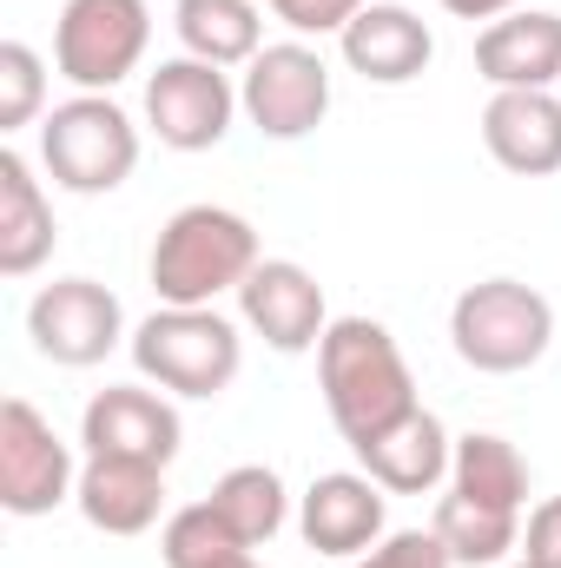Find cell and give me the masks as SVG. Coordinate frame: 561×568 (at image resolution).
<instances>
[{
  "label": "cell",
  "instance_id": "cell-20",
  "mask_svg": "<svg viewBox=\"0 0 561 568\" xmlns=\"http://www.w3.org/2000/svg\"><path fill=\"white\" fill-rule=\"evenodd\" d=\"M172 33L192 60L212 67H252L265 53V7L258 0H178Z\"/></svg>",
  "mask_w": 561,
  "mask_h": 568
},
{
  "label": "cell",
  "instance_id": "cell-22",
  "mask_svg": "<svg viewBox=\"0 0 561 568\" xmlns=\"http://www.w3.org/2000/svg\"><path fill=\"white\" fill-rule=\"evenodd\" d=\"M429 529L442 536V549H449L456 568H496L522 549V516H516V509H489V503L456 496V489L436 503Z\"/></svg>",
  "mask_w": 561,
  "mask_h": 568
},
{
  "label": "cell",
  "instance_id": "cell-16",
  "mask_svg": "<svg viewBox=\"0 0 561 568\" xmlns=\"http://www.w3.org/2000/svg\"><path fill=\"white\" fill-rule=\"evenodd\" d=\"M482 145L516 179L561 172V93H536V87L489 93V106H482Z\"/></svg>",
  "mask_w": 561,
  "mask_h": 568
},
{
  "label": "cell",
  "instance_id": "cell-26",
  "mask_svg": "<svg viewBox=\"0 0 561 568\" xmlns=\"http://www.w3.org/2000/svg\"><path fill=\"white\" fill-rule=\"evenodd\" d=\"M357 568H456V562H449V549H442L436 529H397L370 556H357Z\"/></svg>",
  "mask_w": 561,
  "mask_h": 568
},
{
  "label": "cell",
  "instance_id": "cell-21",
  "mask_svg": "<svg viewBox=\"0 0 561 568\" xmlns=\"http://www.w3.org/2000/svg\"><path fill=\"white\" fill-rule=\"evenodd\" d=\"M449 489H456V496H476V503H489V509H516V516H522V503H529V463H522V449H516L509 436L469 429V436H456Z\"/></svg>",
  "mask_w": 561,
  "mask_h": 568
},
{
  "label": "cell",
  "instance_id": "cell-15",
  "mask_svg": "<svg viewBox=\"0 0 561 568\" xmlns=\"http://www.w3.org/2000/svg\"><path fill=\"white\" fill-rule=\"evenodd\" d=\"M476 73L496 87V93H516V87H536V93H555L561 80V13L549 7H516L502 20H489L476 33Z\"/></svg>",
  "mask_w": 561,
  "mask_h": 568
},
{
  "label": "cell",
  "instance_id": "cell-8",
  "mask_svg": "<svg viewBox=\"0 0 561 568\" xmlns=\"http://www.w3.org/2000/svg\"><path fill=\"white\" fill-rule=\"evenodd\" d=\"M27 337L47 364L60 371H93L120 351L126 337V311L100 278H53L33 291L27 304Z\"/></svg>",
  "mask_w": 561,
  "mask_h": 568
},
{
  "label": "cell",
  "instance_id": "cell-18",
  "mask_svg": "<svg viewBox=\"0 0 561 568\" xmlns=\"http://www.w3.org/2000/svg\"><path fill=\"white\" fill-rule=\"evenodd\" d=\"M449 456H456V436L442 429L436 410H410L404 424H390L384 436L357 443V463L370 483H384L390 496H429L436 483H449Z\"/></svg>",
  "mask_w": 561,
  "mask_h": 568
},
{
  "label": "cell",
  "instance_id": "cell-28",
  "mask_svg": "<svg viewBox=\"0 0 561 568\" xmlns=\"http://www.w3.org/2000/svg\"><path fill=\"white\" fill-rule=\"evenodd\" d=\"M522 562L536 568H561V496L529 509V529H522Z\"/></svg>",
  "mask_w": 561,
  "mask_h": 568
},
{
  "label": "cell",
  "instance_id": "cell-30",
  "mask_svg": "<svg viewBox=\"0 0 561 568\" xmlns=\"http://www.w3.org/2000/svg\"><path fill=\"white\" fill-rule=\"evenodd\" d=\"M509 568H536V562H509Z\"/></svg>",
  "mask_w": 561,
  "mask_h": 568
},
{
  "label": "cell",
  "instance_id": "cell-9",
  "mask_svg": "<svg viewBox=\"0 0 561 568\" xmlns=\"http://www.w3.org/2000/svg\"><path fill=\"white\" fill-rule=\"evenodd\" d=\"M73 489H80L73 443H60V429L27 397H7L0 404V509L7 516H53L60 503H73Z\"/></svg>",
  "mask_w": 561,
  "mask_h": 568
},
{
  "label": "cell",
  "instance_id": "cell-29",
  "mask_svg": "<svg viewBox=\"0 0 561 568\" xmlns=\"http://www.w3.org/2000/svg\"><path fill=\"white\" fill-rule=\"evenodd\" d=\"M442 13H456V20H502V13H516L522 0H436Z\"/></svg>",
  "mask_w": 561,
  "mask_h": 568
},
{
  "label": "cell",
  "instance_id": "cell-5",
  "mask_svg": "<svg viewBox=\"0 0 561 568\" xmlns=\"http://www.w3.org/2000/svg\"><path fill=\"white\" fill-rule=\"evenodd\" d=\"M40 165L60 192H120L140 165V126L113 93H73L40 120Z\"/></svg>",
  "mask_w": 561,
  "mask_h": 568
},
{
  "label": "cell",
  "instance_id": "cell-1",
  "mask_svg": "<svg viewBox=\"0 0 561 568\" xmlns=\"http://www.w3.org/2000/svg\"><path fill=\"white\" fill-rule=\"evenodd\" d=\"M317 390L350 449L417 410V377H410L390 324H377V317H330V331L317 344Z\"/></svg>",
  "mask_w": 561,
  "mask_h": 568
},
{
  "label": "cell",
  "instance_id": "cell-6",
  "mask_svg": "<svg viewBox=\"0 0 561 568\" xmlns=\"http://www.w3.org/2000/svg\"><path fill=\"white\" fill-rule=\"evenodd\" d=\"M152 47V7L145 0H67L53 20V73L80 93H113L133 80Z\"/></svg>",
  "mask_w": 561,
  "mask_h": 568
},
{
  "label": "cell",
  "instance_id": "cell-32",
  "mask_svg": "<svg viewBox=\"0 0 561 568\" xmlns=\"http://www.w3.org/2000/svg\"><path fill=\"white\" fill-rule=\"evenodd\" d=\"M245 568H258V562H245Z\"/></svg>",
  "mask_w": 561,
  "mask_h": 568
},
{
  "label": "cell",
  "instance_id": "cell-3",
  "mask_svg": "<svg viewBox=\"0 0 561 568\" xmlns=\"http://www.w3.org/2000/svg\"><path fill=\"white\" fill-rule=\"evenodd\" d=\"M449 344L482 377L536 371L555 344V304L522 278H482L449 304Z\"/></svg>",
  "mask_w": 561,
  "mask_h": 568
},
{
  "label": "cell",
  "instance_id": "cell-27",
  "mask_svg": "<svg viewBox=\"0 0 561 568\" xmlns=\"http://www.w3.org/2000/svg\"><path fill=\"white\" fill-rule=\"evenodd\" d=\"M272 13H278L290 33H344L357 13H364V0H272Z\"/></svg>",
  "mask_w": 561,
  "mask_h": 568
},
{
  "label": "cell",
  "instance_id": "cell-24",
  "mask_svg": "<svg viewBox=\"0 0 561 568\" xmlns=\"http://www.w3.org/2000/svg\"><path fill=\"white\" fill-rule=\"evenodd\" d=\"M159 556H165V568H245L252 562V542L212 503H185V509L165 516Z\"/></svg>",
  "mask_w": 561,
  "mask_h": 568
},
{
  "label": "cell",
  "instance_id": "cell-12",
  "mask_svg": "<svg viewBox=\"0 0 561 568\" xmlns=\"http://www.w3.org/2000/svg\"><path fill=\"white\" fill-rule=\"evenodd\" d=\"M238 317L284 357L297 351H317L324 331H330V304H324V284L310 278L297 258H258V272L238 284Z\"/></svg>",
  "mask_w": 561,
  "mask_h": 568
},
{
  "label": "cell",
  "instance_id": "cell-13",
  "mask_svg": "<svg viewBox=\"0 0 561 568\" xmlns=\"http://www.w3.org/2000/svg\"><path fill=\"white\" fill-rule=\"evenodd\" d=\"M384 483H370L364 469H330L304 489L297 503V529L317 556H370L390 529H384Z\"/></svg>",
  "mask_w": 561,
  "mask_h": 568
},
{
  "label": "cell",
  "instance_id": "cell-19",
  "mask_svg": "<svg viewBox=\"0 0 561 568\" xmlns=\"http://www.w3.org/2000/svg\"><path fill=\"white\" fill-rule=\"evenodd\" d=\"M53 205L27 165V152L0 145V278H33L53 258Z\"/></svg>",
  "mask_w": 561,
  "mask_h": 568
},
{
  "label": "cell",
  "instance_id": "cell-23",
  "mask_svg": "<svg viewBox=\"0 0 561 568\" xmlns=\"http://www.w3.org/2000/svg\"><path fill=\"white\" fill-rule=\"evenodd\" d=\"M252 549L258 542H272L284 529V516H290V496H284V476L272 463H238V469H225L218 483H212V496H205Z\"/></svg>",
  "mask_w": 561,
  "mask_h": 568
},
{
  "label": "cell",
  "instance_id": "cell-10",
  "mask_svg": "<svg viewBox=\"0 0 561 568\" xmlns=\"http://www.w3.org/2000/svg\"><path fill=\"white\" fill-rule=\"evenodd\" d=\"M238 106H245V120L265 140H304V133H317L324 113H330V67H324V53L304 47V40L265 47L245 67V80H238Z\"/></svg>",
  "mask_w": 561,
  "mask_h": 568
},
{
  "label": "cell",
  "instance_id": "cell-14",
  "mask_svg": "<svg viewBox=\"0 0 561 568\" xmlns=\"http://www.w3.org/2000/svg\"><path fill=\"white\" fill-rule=\"evenodd\" d=\"M337 47H344V67L357 80H370V87H410V80L429 73V60H436L429 20H417L397 0H364V13L337 33Z\"/></svg>",
  "mask_w": 561,
  "mask_h": 568
},
{
  "label": "cell",
  "instance_id": "cell-25",
  "mask_svg": "<svg viewBox=\"0 0 561 568\" xmlns=\"http://www.w3.org/2000/svg\"><path fill=\"white\" fill-rule=\"evenodd\" d=\"M47 106V60L27 40H0V133L33 126Z\"/></svg>",
  "mask_w": 561,
  "mask_h": 568
},
{
  "label": "cell",
  "instance_id": "cell-31",
  "mask_svg": "<svg viewBox=\"0 0 561 568\" xmlns=\"http://www.w3.org/2000/svg\"><path fill=\"white\" fill-rule=\"evenodd\" d=\"M258 7H272V0H258Z\"/></svg>",
  "mask_w": 561,
  "mask_h": 568
},
{
  "label": "cell",
  "instance_id": "cell-11",
  "mask_svg": "<svg viewBox=\"0 0 561 568\" xmlns=\"http://www.w3.org/2000/svg\"><path fill=\"white\" fill-rule=\"evenodd\" d=\"M80 443H86V456H133V463L172 469V456L185 443V424H178V410H172L165 390L106 384L86 404V417H80Z\"/></svg>",
  "mask_w": 561,
  "mask_h": 568
},
{
  "label": "cell",
  "instance_id": "cell-7",
  "mask_svg": "<svg viewBox=\"0 0 561 568\" xmlns=\"http://www.w3.org/2000/svg\"><path fill=\"white\" fill-rule=\"evenodd\" d=\"M238 113H245L238 87L212 60L178 53V60H159L145 73V126H152V140L172 145V152H212L232 133Z\"/></svg>",
  "mask_w": 561,
  "mask_h": 568
},
{
  "label": "cell",
  "instance_id": "cell-2",
  "mask_svg": "<svg viewBox=\"0 0 561 568\" xmlns=\"http://www.w3.org/2000/svg\"><path fill=\"white\" fill-rule=\"evenodd\" d=\"M258 272V232L245 212L232 205H185L159 225L152 239V258H145V278H152V297L159 304H218L225 291Z\"/></svg>",
  "mask_w": 561,
  "mask_h": 568
},
{
  "label": "cell",
  "instance_id": "cell-17",
  "mask_svg": "<svg viewBox=\"0 0 561 568\" xmlns=\"http://www.w3.org/2000/svg\"><path fill=\"white\" fill-rule=\"evenodd\" d=\"M73 503L100 536H145L165 509V469L133 456H86Z\"/></svg>",
  "mask_w": 561,
  "mask_h": 568
},
{
  "label": "cell",
  "instance_id": "cell-4",
  "mask_svg": "<svg viewBox=\"0 0 561 568\" xmlns=\"http://www.w3.org/2000/svg\"><path fill=\"white\" fill-rule=\"evenodd\" d=\"M133 364L165 397H218V390H232V377L245 364V337L218 304H198V311L159 304L133 331Z\"/></svg>",
  "mask_w": 561,
  "mask_h": 568
}]
</instances>
